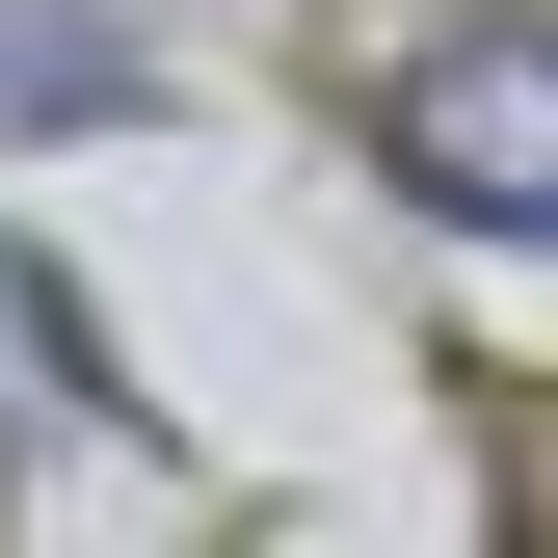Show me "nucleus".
<instances>
[{"instance_id": "f257e3e1", "label": "nucleus", "mask_w": 558, "mask_h": 558, "mask_svg": "<svg viewBox=\"0 0 558 558\" xmlns=\"http://www.w3.org/2000/svg\"><path fill=\"white\" fill-rule=\"evenodd\" d=\"M373 160L426 186V214H478V240H558V27H452V53H399Z\"/></svg>"}, {"instance_id": "7ed1b4c3", "label": "nucleus", "mask_w": 558, "mask_h": 558, "mask_svg": "<svg viewBox=\"0 0 558 558\" xmlns=\"http://www.w3.org/2000/svg\"><path fill=\"white\" fill-rule=\"evenodd\" d=\"M81 399H107V373H81V293L0 240V452H27V426H81Z\"/></svg>"}, {"instance_id": "f03ea898", "label": "nucleus", "mask_w": 558, "mask_h": 558, "mask_svg": "<svg viewBox=\"0 0 558 558\" xmlns=\"http://www.w3.org/2000/svg\"><path fill=\"white\" fill-rule=\"evenodd\" d=\"M133 81H160L133 0H0V133H27V107H133Z\"/></svg>"}]
</instances>
